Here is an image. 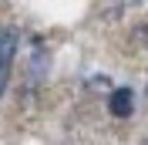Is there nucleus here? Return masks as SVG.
I'll use <instances>...</instances> for the list:
<instances>
[{"mask_svg": "<svg viewBox=\"0 0 148 145\" xmlns=\"http://www.w3.org/2000/svg\"><path fill=\"white\" fill-rule=\"evenodd\" d=\"M108 108H111V115H114V118H128L131 111H135V95H131V88H118V91H111Z\"/></svg>", "mask_w": 148, "mask_h": 145, "instance_id": "f03ea898", "label": "nucleus"}, {"mask_svg": "<svg viewBox=\"0 0 148 145\" xmlns=\"http://www.w3.org/2000/svg\"><path fill=\"white\" fill-rule=\"evenodd\" d=\"M14 54H17V30L14 27H0V95H3V88H7Z\"/></svg>", "mask_w": 148, "mask_h": 145, "instance_id": "f257e3e1", "label": "nucleus"}]
</instances>
